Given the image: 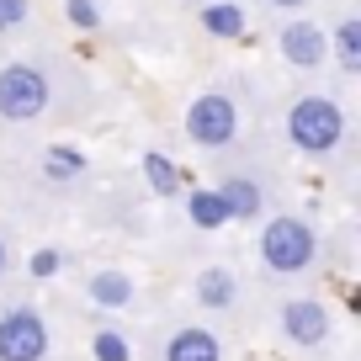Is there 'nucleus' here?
I'll return each mask as SVG.
<instances>
[{"label": "nucleus", "instance_id": "obj_12", "mask_svg": "<svg viewBox=\"0 0 361 361\" xmlns=\"http://www.w3.org/2000/svg\"><path fill=\"white\" fill-rule=\"evenodd\" d=\"M329 48H335V59L356 75L361 69V22H340V32L329 37Z\"/></svg>", "mask_w": 361, "mask_h": 361}, {"label": "nucleus", "instance_id": "obj_10", "mask_svg": "<svg viewBox=\"0 0 361 361\" xmlns=\"http://www.w3.org/2000/svg\"><path fill=\"white\" fill-rule=\"evenodd\" d=\"M224 207H228V218H255L260 213V186L255 180H245V176H234V180H224Z\"/></svg>", "mask_w": 361, "mask_h": 361}, {"label": "nucleus", "instance_id": "obj_15", "mask_svg": "<svg viewBox=\"0 0 361 361\" xmlns=\"http://www.w3.org/2000/svg\"><path fill=\"white\" fill-rule=\"evenodd\" d=\"M144 176L154 180V192H159V197L176 192V165H170L165 154H144Z\"/></svg>", "mask_w": 361, "mask_h": 361}, {"label": "nucleus", "instance_id": "obj_4", "mask_svg": "<svg viewBox=\"0 0 361 361\" xmlns=\"http://www.w3.org/2000/svg\"><path fill=\"white\" fill-rule=\"evenodd\" d=\"M48 356V324L37 308H11L0 319V361H43Z\"/></svg>", "mask_w": 361, "mask_h": 361}, {"label": "nucleus", "instance_id": "obj_1", "mask_svg": "<svg viewBox=\"0 0 361 361\" xmlns=\"http://www.w3.org/2000/svg\"><path fill=\"white\" fill-rule=\"evenodd\" d=\"M287 133H293V144L303 154H329L340 144V133H345V117H340V106L329 96H303L287 112Z\"/></svg>", "mask_w": 361, "mask_h": 361}, {"label": "nucleus", "instance_id": "obj_22", "mask_svg": "<svg viewBox=\"0 0 361 361\" xmlns=\"http://www.w3.org/2000/svg\"><path fill=\"white\" fill-rule=\"evenodd\" d=\"M0 271H6V245H0Z\"/></svg>", "mask_w": 361, "mask_h": 361}, {"label": "nucleus", "instance_id": "obj_7", "mask_svg": "<svg viewBox=\"0 0 361 361\" xmlns=\"http://www.w3.org/2000/svg\"><path fill=\"white\" fill-rule=\"evenodd\" d=\"M282 54H287V64H298V69H314V64H324V54H329V37L319 32L314 22H293L282 32Z\"/></svg>", "mask_w": 361, "mask_h": 361}, {"label": "nucleus", "instance_id": "obj_19", "mask_svg": "<svg viewBox=\"0 0 361 361\" xmlns=\"http://www.w3.org/2000/svg\"><path fill=\"white\" fill-rule=\"evenodd\" d=\"M48 170H54V176H64V170H80V154H69V149H48Z\"/></svg>", "mask_w": 361, "mask_h": 361}, {"label": "nucleus", "instance_id": "obj_3", "mask_svg": "<svg viewBox=\"0 0 361 361\" xmlns=\"http://www.w3.org/2000/svg\"><path fill=\"white\" fill-rule=\"evenodd\" d=\"M48 106V75L37 64H6L0 69V117L6 123H32Z\"/></svg>", "mask_w": 361, "mask_h": 361}, {"label": "nucleus", "instance_id": "obj_11", "mask_svg": "<svg viewBox=\"0 0 361 361\" xmlns=\"http://www.w3.org/2000/svg\"><path fill=\"white\" fill-rule=\"evenodd\" d=\"M197 303H207V308H228L234 303V276H228V271H202V276H197Z\"/></svg>", "mask_w": 361, "mask_h": 361}, {"label": "nucleus", "instance_id": "obj_20", "mask_svg": "<svg viewBox=\"0 0 361 361\" xmlns=\"http://www.w3.org/2000/svg\"><path fill=\"white\" fill-rule=\"evenodd\" d=\"M59 271V250H37L32 255V276H54Z\"/></svg>", "mask_w": 361, "mask_h": 361}, {"label": "nucleus", "instance_id": "obj_6", "mask_svg": "<svg viewBox=\"0 0 361 361\" xmlns=\"http://www.w3.org/2000/svg\"><path fill=\"white\" fill-rule=\"evenodd\" d=\"M282 329L293 345H324L329 340V308L319 298H293L282 308Z\"/></svg>", "mask_w": 361, "mask_h": 361}, {"label": "nucleus", "instance_id": "obj_2", "mask_svg": "<svg viewBox=\"0 0 361 361\" xmlns=\"http://www.w3.org/2000/svg\"><path fill=\"white\" fill-rule=\"evenodd\" d=\"M314 250H319V239H314V228L303 224V218H271L266 224V234H260V255H266V266L271 271H303L308 260H314Z\"/></svg>", "mask_w": 361, "mask_h": 361}, {"label": "nucleus", "instance_id": "obj_18", "mask_svg": "<svg viewBox=\"0 0 361 361\" xmlns=\"http://www.w3.org/2000/svg\"><path fill=\"white\" fill-rule=\"evenodd\" d=\"M69 22H75V27H96L102 16H96V6H90V0H69Z\"/></svg>", "mask_w": 361, "mask_h": 361}, {"label": "nucleus", "instance_id": "obj_14", "mask_svg": "<svg viewBox=\"0 0 361 361\" xmlns=\"http://www.w3.org/2000/svg\"><path fill=\"white\" fill-rule=\"evenodd\" d=\"M192 218L202 228H218V224H228V207H224L218 192H192Z\"/></svg>", "mask_w": 361, "mask_h": 361}, {"label": "nucleus", "instance_id": "obj_21", "mask_svg": "<svg viewBox=\"0 0 361 361\" xmlns=\"http://www.w3.org/2000/svg\"><path fill=\"white\" fill-rule=\"evenodd\" d=\"M271 6H303V0H271Z\"/></svg>", "mask_w": 361, "mask_h": 361}, {"label": "nucleus", "instance_id": "obj_9", "mask_svg": "<svg viewBox=\"0 0 361 361\" xmlns=\"http://www.w3.org/2000/svg\"><path fill=\"white\" fill-rule=\"evenodd\" d=\"M90 298L102 308H128L133 303V282H128L123 271H96V276H90Z\"/></svg>", "mask_w": 361, "mask_h": 361}, {"label": "nucleus", "instance_id": "obj_16", "mask_svg": "<svg viewBox=\"0 0 361 361\" xmlns=\"http://www.w3.org/2000/svg\"><path fill=\"white\" fill-rule=\"evenodd\" d=\"M90 350H96V361H128V340L112 335V329H102V335L90 340Z\"/></svg>", "mask_w": 361, "mask_h": 361}, {"label": "nucleus", "instance_id": "obj_5", "mask_svg": "<svg viewBox=\"0 0 361 361\" xmlns=\"http://www.w3.org/2000/svg\"><path fill=\"white\" fill-rule=\"evenodd\" d=\"M186 133H192L197 144H207V149L228 144V138L239 133V112H234V102H228L224 90H207V96H197L192 112H186Z\"/></svg>", "mask_w": 361, "mask_h": 361}, {"label": "nucleus", "instance_id": "obj_13", "mask_svg": "<svg viewBox=\"0 0 361 361\" xmlns=\"http://www.w3.org/2000/svg\"><path fill=\"white\" fill-rule=\"evenodd\" d=\"M202 27L213 37H239V32H245V11H239V6H207Z\"/></svg>", "mask_w": 361, "mask_h": 361}, {"label": "nucleus", "instance_id": "obj_8", "mask_svg": "<svg viewBox=\"0 0 361 361\" xmlns=\"http://www.w3.org/2000/svg\"><path fill=\"white\" fill-rule=\"evenodd\" d=\"M165 361H224V345L213 329H176L165 345Z\"/></svg>", "mask_w": 361, "mask_h": 361}, {"label": "nucleus", "instance_id": "obj_17", "mask_svg": "<svg viewBox=\"0 0 361 361\" xmlns=\"http://www.w3.org/2000/svg\"><path fill=\"white\" fill-rule=\"evenodd\" d=\"M22 22H27V0H0V32H11Z\"/></svg>", "mask_w": 361, "mask_h": 361}]
</instances>
